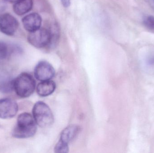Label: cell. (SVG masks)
I'll list each match as a JSON object with an SVG mask.
<instances>
[{"mask_svg": "<svg viewBox=\"0 0 154 153\" xmlns=\"http://www.w3.org/2000/svg\"><path fill=\"white\" fill-rule=\"evenodd\" d=\"M4 1L3 0H0V6H2V5H4Z\"/></svg>", "mask_w": 154, "mask_h": 153, "instance_id": "18", "label": "cell"}, {"mask_svg": "<svg viewBox=\"0 0 154 153\" xmlns=\"http://www.w3.org/2000/svg\"><path fill=\"white\" fill-rule=\"evenodd\" d=\"M12 87L17 96L21 98H27L35 91L36 81L31 75L22 73L13 81Z\"/></svg>", "mask_w": 154, "mask_h": 153, "instance_id": "2", "label": "cell"}, {"mask_svg": "<svg viewBox=\"0 0 154 153\" xmlns=\"http://www.w3.org/2000/svg\"><path fill=\"white\" fill-rule=\"evenodd\" d=\"M42 19L37 13H32L26 15L22 19V23L24 29L30 32L40 28Z\"/></svg>", "mask_w": 154, "mask_h": 153, "instance_id": "8", "label": "cell"}, {"mask_svg": "<svg viewBox=\"0 0 154 153\" xmlns=\"http://www.w3.org/2000/svg\"><path fill=\"white\" fill-rule=\"evenodd\" d=\"M34 76L41 81L52 79L55 75V71L51 64L47 61L39 62L34 70Z\"/></svg>", "mask_w": 154, "mask_h": 153, "instance_id": "7", "label": "cell"}, {"mask_svg": "<svg viewBox=\"0 0 154 153\" xmlns=\"http://www.w3.org/2000/svg\"><path fill=\"white\" fill-rule=\"evenodd\" d=\"M144 25L147 28L154 31V17L152 15H148L145 17L143 19Z\"/></svg>", "mask_w": 154, "mask_h": 153, "instance_id": "14", "label": "cell"}, {"mask_svg": "<svg viewBox=\"0 0 154 153\" xmlns=\"http://www.w3.org/2000/svg\"><path fill=\"white\" fill-rule=\"evenodd\" d=\"M80 127L77 125L69 126L62 131L59 141L69 145L77 136Z\"/></svg>", "mask_w": 154, "mask_h": 153, "instance_id": "9", "label": "cell"}, {"mask_svg": "<svg viewBox=\"0 0 154 153\" xmlns=\"http://www.w3.org/2000/svg\"><path fill=\"white\" fill-rule=\"evenodd\" d=\"M56 88V84L53 81L51 80L43 81L37 86V93L41 97H47L52 94Z\"/></svg>", "mask_w": 154, "mask_h": 153, "instance_id": "10", "label": "cell"}, {"mask_svg": "<svg viewBox=\"0 0 154 153\" xmlns=\"http://www.w3.org/2000/svg\"><path fill=\"white\" fill-rule=\"evenodd\" d=\"M28 41L30 45L37 48L49 46L51 41L50 31L47 29L40 28L29 32Z\"/></svg>", "mask_w": 154, "mask_h": 153, "instance_id": "4", "label": "cell"}, {"mask_svg": "<svg viewBox=\"0 0 154 153\" xmlns=\"http://www.w3.org/2000/svg\"><path fill=\"white\" fill-rule=\"evenodd\" d=\"M32 116L37 125L40 127H49L54 122L51 110L43 102L39 101L35 103L32 108Z\"/></svg>", "mask_w": 154, "mask_h": 153, "instance_id": "3", "label": "cell"}, {"mask_svg": "<svg viewBox=\"0 0 154 153\" xmlns=\"http://www.w3.org/2000/svg\"><path fill=\"white\" fill-rule=\"evenodd\" d=\"M147 64L150 66H154V55L150 57L147 60Z\"/></svg>", "mask_w": 154, "mask_h": 153, "instance_id": "15", "label": "cell"}, {"mask_svg": "<svg viewBox=\"0 0 154 153\" xmlns=\"http://www.w3.org/2000/svg\"><path fill=\"white\" fill-rule=\"evenodd\" d=\"M9 54V47L7 44L0 41V60L6 59Z\"/></svg>", "mask_w": 154, "mask_h": 153, "instance_id": "12", "label": "cell"}, {"mask_svg": "<svg viewBox=\"0 0 154 153\" xmlns=\"http://www.w3.org/2000/svg\"><path fill=\"white\" fill-rule=\"evenodd\" d=\"M33 6L32 0H20L13 5L14 12L19 16L24 15L31 10Z\"/></svg>", "mask_w": 154, "mask_h": 153, "instance_id": "11", "label": "cell"}, {"mask_svg": "<svg viewBox=\"0 0 154 153\" xmlns=\"http://www.w3.org/2000/svg\"><path fill=\"white\" fill-rule=\"evenodd\" d=\"M69 145L59 141L57 143L55 146V152L57 153H68L69 152Z\"/></svg>", "mask_w": 154, "mask_h": 153, "instance_id": "13", "label": "cell"}, {"mask_svg": "<svg viewBox=\"0 0 154 153\" xmlns=\"http://www.w3.org/2000/svg\"><path fill=\"white\" fill-rule=\"evenodd\" d=\"M60 1L62 3V5L66 8L69 7L71 3L70 0H60Z\"/></svg>", "mask_w": 154, "mask_h": 153, "instance_id": "16", "label": "cell"}, {"mask_svg": "<svg viewBox=\"0 0 154 153\" xmlns=\"http://www.w3.org/2000/svg\"><path fill=\"white\" fill-rule=\"evenodd\" d=\"M19 26V22L11 14L5 13L0 15V31L3 34L7 36H13Z\"/></svg>", "mask_w": 154, "mask_h": 153, "instance_id": "5", "label": "cell"}, {"mask_svg": "<svg viewBox=\"0 0 154 153\" xmlns=\"http://www.w3.org/2000/svg\"><path fill=\"white\" fill-rule=\"evenodd\" d=\"M37 125L30 114L27 112L22 113L18 116L16 125L12 131V136L19 139L32 137L36 134Z\"/></svg>", "mask_w": 154, "mask_h": 153, "instance_id": "1", "label": "cell"}, {"mask_svg": "<svg viewBox=\"0 0 154 153\" xmlns=\"http://www.w3.org/2000/svg\"><path fill=\"white\" fill-rule=\"evenodd\" d=\"M7 1L11 3H15L17 2L18 1H20V0H6Z\"/></svg>", "mask_w": 154, "mask_h": 153, "instance_id": "17", "label": "cell"}, {"mask_svg": "<svg viewBox=\"0 0 154 153\" xmlns=\"http://www.w3.org/2000/svg\"><path fill=\"white\" fill-rule=\"evenodd\" d=\"M17 102L9 98L0 99V118L8 119L15 116L18 111Z\"/></svg>", "mask_w": 154, "mask_h": 153, "instance_id": "6", "label": "cell"}]
</instances>
